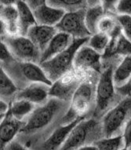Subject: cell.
Returning <instances> with one entry per match:
<instances>
[{"mask_svg": "<svg viewBox=\"0 0 131 150\" xmlns=\"http://www.w3.org/2000/svg\"><path fill=\"white\" fill-rule=\"evenodd\" d=\"M19 69L23 78L31 83H42L52 86L53 83L47 77L39 64L32 62H20Z\"/></svg>", "mask_w": 131, "mask_h": 150, "instance_id": "cell-17", "label": "cell"}, {"mask_svg": "<svg viewBox=\"0 0 131 150\" xmlns=\"http://www.w3.org/2000/svg\"><path fill=\"white\" fill-rule=\"evenodd\" d=\"M117 5H118V1H112V0L101 1L102 8L104 10L105 15L117 16Z\"/></svg>", "mask_w": 131, "mask_h": 150, "instance_id": "cell-31", "label": "cell"}, {"mask_svg": "<svg viewBox=\"0 0 131 150\" xmlns=\"http://www.w3.org/2000/svg\"><path fill=\"white\" fill-rule=\"evenodd\" d=\"M74 40V38H72L71 35L66 33L61 32H57V35L50 41L46 49L42 53L40 63L51 59L68 49L72 46Z\"/></svg>", "mask_w": 131, "mask_h": 150, "instance_id": "cell-15", "label": "cell"}, {"mask_svg": "<svg viewBox=\"0 0 131 150\" xmlns=\"http://www.w3.org/2000/svg\"><path fill=\"white\" fill-rule=\"evenodd\" d=\"M25 2H26L27 6H29L30 9L33 12L37 10V9H39L45 3V1H42V0H41V1H39V0H30V1H25Z\"/></svg>", "mask_w": 131, "mask_h": 150, "instance_id": "cell-34", "label": "cell"}, {"mask_svg": "<svg viewBox=\"0 0 131 150\" xmlns=\"http://www.w3.org/2000/svg\"><path fill=\"white\" fill-rule=\"evenodd\" d=\"M4 42L9 47L13 57L20 62L39 64L42 53L27 36L17 35L6 37Z\"/></svg>", "mask_w": 131, "mask_h": 150, "instance_id": "cell-8", "label": "cell"}, {"mask_svg": "<svg viewBox=\"0 0 131 150\" xmlns=\"http://www.w3.org/2000/svg\"><path fill=\"white\" fill-rule=\"evenodd\" d=\"M89 39L87 40H77L75 39L72 46L58 54L51 59L40 63V66L44 70L47 77L50 81L54 83L57 79L61 78L74 69V59L78 50L86 44Z\"/></svg>", "mask_w": 131, "mask_h": 150, "instance_id": "cell-5", "label": "cell"}, {"mask_svg": "<svg viewBox=\"0 0 131 150\" xmlns=\"http://www.w3.org/2000/svg\"><path fill=\"white\" fill-rule=\"evenodd\" d=\"M50 86L42 83H31L18 91L16 99L25 100L39 106L46 103L50 98Z\"/></svg>", "mask_w": 131, "mask_h": 150, "instance_id": "cell-11", "label": "cell"}, {"mask_svg": "<svg viewBox=\"0 0 131 150\" xmlns=\"http://www.w3.org/2000/svg\"><path fill=\"white\" fill-rule=\"evenodd\" d=\"M25 121L13 118L7 112L0 121V149L7 147L22 130Z\"/></svg>", "mask_w": 131, "mask_h": 150, "instance_id": "cell-12", "label": "cell"}, {"mask_svg": "<svg viewBox=\"0 0 131 150\" xmlns=\"http://www.w3.org/2000/svg\"><path fill=\"white\" fill-rule=\"evenodd\" d=\"M6 34H8L6 26L5 23L3 22V21L0 18V38L6 36Z\"/></svg>", "mask_w": 131, "mask_h": 150, "instance_id": "cell-37", "label": "cell"}, {"mask_svg": "<svg viewBox=\"0 0 131 150\" xmlns=\"http://www.w3.org/2000/svg\"><path fill=\"white\" fill-rule=\"evenodd\" d=\"M74 69L100 74L103 69L102 55L90 48L87 43L82 45L75 54Z\"/></svg>", "mask_w": 131, "mask_h": 150, "instance_id": "cell-10", "label": "cell"}, {"mask_svg": "<svg viewBox=\"0 0 131 150\" xmlns=\"http://www.w3.org/2000/svg\"><path fill=\"white\" fill-rule=\"evenodd\" d=\"M117 18L121 27L122 33L127 40L131 42V17L118 16Z\"/></svg>", "mask_w": 131, "mask_h": 150, "instance_id": "cell-28", "label": "cell"}, {"mask_svg": "<svg viewBox=\"0 0 131 150\" xmlns=\"http://www.w3.org/2000/svg\"><path fill=\"white\" fill-rule=\"evenodd\" d=\"M104 138L101 120L94 117L84 119L75 127L60 150H77L87 145H94Z\"/></svg>", "mask_w": 131, "mask_h": 150, "instance_id": "cell-4", "label": "cell"}, {"mask_svg": "<svg viewBox=\"0 0 131 150\" xmlns=\"http://www.w3.org/2000/svg\"><path fill=\"white\" fill-rule=\"evenodd\" d=\"M116 91L123 98L131 97V77L127 80L126 83L120 87L116 88Z\"/></svg>", "mask_w": 131, "mask_h": 150, "instance_id": "cell-33", "label": "cell"}, {"mask_svg": "<svg viewBox=\"0 0 131 150\" xmlns=\"http://www.w3.org/2000/svg\"><path fill=\"white\" fill-rule=\"evenodd\" d=\"M14 3L0 5V18L5 23L9 35H20V25L18 9Z\"/></svg>", "mask_w": 131, "mask_h": 150, "instance_id": "cell-18", "label": "cell"}, {"mask_svg": "<svg viewBox=\"0 0 131 150\" xmlns=\"http://www.w3.org/2000/svg\"><path fill=\"white\" fill-rule=\"evenodd\" d=\"M98 78L99 73L94 72L77 89L61 124H68L79 118L93 117L96 107V90Z\"/></svg>", "mask_w": 131, "mask_h": 150, "instance_id": "cell-3", "label": "cell"}, {"mask_svg": "<svg viewBox=\"0 0 131 150\" xmlns=\"http://www.w3.org/2000/svg\"><path fill=\"white\" fill-rule=\"evenodd\" d=\"M130 150H131V149H130Z\"/></svg>", "mask_w": 131, "mask_h": 150, "instance_id": "cell-40", "label": "cell"}, {"mask_svg": "<svg viewBox=\"0 0 131 150\" xmlns=\"http://www.w3.org/2000/svg\"><path fill=\"white\" fill-rule=\"evenodd\" d=\"M57 32L58 31L56 27L35 25L30 28L26 36L42 53Z\"/></svg>", "mask_w": 131, "mask_h": 150, "instance_id": "cell-14", "label": "cell"}, {"mask_svg": "<svg viewBox=\"0 0 131 150\" xmlns=\"http://www.w3.org/2000/svg\"><path fill=\"white\" fill-rule=\"evenodd\" d=\"M15 5L18 11L20 35L26 36L30 28L37 25L35 15L25 1H16Z\"/></svg>", "mask_w": 131, "mask_h": 150, "instance_id": "cell-19", "label": "cell"}, {"mask_svg": "<svg viewBox=\"0 0 131 150\" xmlns=\"http://www.w3.org/2000/svg\"><path fill=\"white\" fill-rule=\"evenodd\" d=\"M18 93V86L7 72L0 67V95L10 97Z\"/></svg>", "mask_w": 131, "mask_h": 150, "instance_id": "cell-26", "label": "cell"}, {"mask_svg": "<svg viewBox=\"0 0 131 150\" xmlns=\"http://www.w3.org/2000/svg\"><path fill=\"white\" fill-rule=\"evenodd\" d=\"M104 12L101 6V1L98 5L88 7L86 10L85 22L90 35L97 33V28L100 21L104 16Z\"/></svg>", "mask_w": 131, "mask_h": 150, "instance_id": "cell-20", "label": "cell"}, {"mask_svg": "<svg viewBox=\"0 0 131 150\" xmlns=\"http://www.w3.org/2000/svg\"><path fill=\"white\" fill-rule=\"evenodd\" d=\"M9 107L10 106L8 105L5 101L2 100V99H0V117L3 118V116L7 113L8 110H9Z\"/></svg>", "mask_w": 131, "mask_h": 150, "instance_id": "cell-36", "label": "cell"}, {"mask_svg": "<svg viewBox=\"0 0 131 150\" xmlns=\"http://www.w3.org/2000/svg\"><path fill=\"white\" fill-rule=\"evenodd\" d=\"M98 150H122L125 147L123 136L113 138H104L94 144Z\"/></svg>", "mask_w": 131, "mask_h": 150, "instance_id": "cell-27", "label": "cell"}, {"mask_svg": "<svg viewBox=\"0 0 131 150\" xmlns=\"http://www.w3.org/2000/svg\"><path fill=\"white\" fill-rule=\"evenodd\" d=\"M33 13L37 25L50 27H56L65 14L63 10L48 5L46 1Z\"/></svg>", "mask_w": 131, "mask_h": 150, "instance_id": "cell-16", "label": "cell"}, {"mask_svg": "<svg viewBox=\"0 0 131 150\" xmlns=\"http://www.w3.org/2000/svg\"><path fill=\"white\" fill-rule=\"evenodd\" d=\"M131 77V55L123 57L114 70V83L116 88L120 87Z\"/></svg>", "mask_w": 131, "mask_h": 150, "instance_id": "cell-21", "label": "cell"}, {"mask_svg": "<svg viewBox=\"0 0 131 150\" xmlns=\"http://www.w3.org/2000/svg\"><path fill=\"white\" fill-rule=\"evenodd\" d=\"M8 150H29L27 149V148L21 145L20 142L13 141V142H11L10 145L7 146Z\"/></svg>", "mask_w": 131, "mask_h": 150, "instance_id": "cell-35", "label": "cell"}, {"mask_svg": "<svg viewBox=\"0 0 131 150\" xmlns=\"http://www.w3.org/2000/svg\"><path fill=\"white\" fill-rule=\"evenodd\" d=\"M86 10L65 13L61 21L56 26L57 31L66 33L77 40L89 39L91 35L87 29L85 22Z\"/></svg>", "mask_w": 131, "mask_h": 150, "instance_id": "cell-9", "label": "cell"}, {"mask_svg": "<svg viewBox=\"0 0 131 150\" xmlns=\"http://www.w3.org/2000/svg\"><path fill=\"white\" fill-rule=\"evenodd\" d=\"M87 118H79L68 124H61L44 141L42 149L44 150H60L67 141L68 136L74 127L82 120Z\"/></svg>", "mask_w": 131, "mask_h": 150, "instance_id": "cell-13", "label": "cell"}, {"mask_svg": "<svg viewBox=\"0 0 131 150\" xmlns=\"http://www.w3.org/2000/svg\"><path fill=\"white\" fill-rule=\"evenodd\" d=\"M110 41H111V38L108 35L101 32H97L89 37L87 44L90 48L103 56L106 51L107 48L108 47Z\"/></svg>", "mask_w": 131, "mask_h": 150, "instance_id": "cell-25", "label": "cell"}, {"mask_svg": "<svg viewBox=\"0 0 131 150\" xmlns=\"http://www.w3.org/2000/svg\"><path fill=\"white\" fill-rule=\"evenodd\" d=\"M117 17L118 16L104 15L98 25L97 32L107 35L110 38L122 33L121 27Z\"/></svg>", "mask_w": 131, "mask_h": 150, "instance_id": "cell-23", "label": "cell"}, {"mask_svg": "<svg viewBox=\"0 0 131 150\" xmlns=\"http://www.w3.org/2000/svg\"><path fill=\"white\" fill-rule=\"evenodd\" d=\"M123 58L113 57L102 60L103 69L99 74L96 90V107L93 117L98 120L101 118L123 98L119 95L115 86L113 79L114 70Z\"/></svg>", "mask_w": 131, "mask_h": 150, "instance_id": "cell-1", "label": "cell"}, {"mask_svg": "<svg viewBox=\"0 0 131 150\" xmlns=\"http://www.w3.org/2000/svg\"><path fill=\"white\" fill-rule=\"evenodd\" d=\"M131 117V97L123 98L101 118L104 138L122 135L126 123Z\"/></svg>", "mask_w": 131, "mask_h": 150, "instance_id": "cell-6", "label": "cell"}, {"mask_svg": "<svg viewBox=\"0 0 131 150\" xmlns=\"http://www.w3.org/2000/svg\"><path fill=\"white\" fill-rule=\"evenodd\" d=\"M94 72H86L73 69L57 81L53 83L50 89V98L70 103L77 89Z\"/></svg>", "mask_w": 131, "mask_h": 150, "instance_id": "cell-7", "label": "cell"}, {"mask_svg": "<svg viewBox=\"0 0 131 150\" xmlns=\"http://www.w3.org/2000/svg\"><path fill=\"white\" fill-rule=\"evenodd\" d=\"M69 105V102L50 98L46 103L36 106L35 110L25 121V126L20 132L30 134L42 131L54 124L60 126L68 111Z\"/></svg>", "mask_w": 131, "mask_h": 150, "instance_id": "cell-2", "label": "cell"}, {"mask_svg": "<svg viewBox=\"0 0 131 150\" xmlns=\"http://www.w3.org/2000/svg\"><path fill=\"white\" fill-rule=\"evenodd\" d=\"M0 121H1V120H0Z\"/></svg>", "mask_w": 131, "mask_h": 150, "instance_id": "cell-41", "label": "cell"}, {"mask_svg": "<svg viewBox=\"0 0 131 150\" xmlns=\"http://www.w3.org/2000/svg\"><path fill=\"white\" fill-rule=\"evenodd\" d=\"M77 150H98V149H97V148H96V145H87V146H84V147H82Z\"/></svg>", "mask_w": 131, "mask_h": 150, "instance_id": "cell-38", "label": "cell"}, {"mask_svg": "<svg viewBox=\"0 0 131 150\" xmlns=\"http://www.w3.org/2000/svg\"><path fill=\"white\" fill-rule=\"evenodd\" d=\"M48 5L63 10L64 13L75 12L87 9V0H49Z\"/></svg>", "mask_w": 131, "mask_h": 150, "instance_id": "cell-24", "label": "cell"}, {"mask_svg": "<svg viewBox=\"0 0 131 150\" xmlns=\"http://www.w3.org/2000/svg\"><path fill=\"white\" fill-rule=\"evenodd\" d=\"M35 108L36 105L29 101L16 99L9 107L8 112L16 120L24 121V119L28 117Z\"/></svg>", "mask_w": 131, "mask_h": 150, "instance_id": "cell-22", "label": "cell"}, {"mask_svg": "<svg viewBox=\"0 0 131 150\" xmlns=\"http://www.w3.org/2000/svg\"><path fill=\"white\" fill-rule=\"evenodd\" d=\"M122 150H130V149H126V148H124L123 149H122Z\"/></svg>", "mask_w": 131, "mask_h": 150, "instance_id": "cell-39", "label": "cell"}, {"mask_svg": "<svg viewBox=\"0 0 131 150\" xmlns=\"http://www.w3.org/2000/svg\"><path fill=\"white\" fill-rule=\"evenodd\" d=\"M13 58L7 45L4 41L0 40V62L8 63L13 61Z\"/></svg>", "mask_w": 131, "mask_h": 150, "instance_id": "cell-30", "label": "cell"}, {"mask_svg": "<svg viewBox=\"0 0 131 150\" xmlns=\"http://www.w3.org/2000/svg\"><path fill=\"white\" fill-rule=\"evenodd\" d=\"M117 16H128L131 17V0L118 1Z\"/></svg>", "mask_w": 131, "mask_h": 150, "instance_id": "cell-29", "label": "cell"}, {"mask_svg": "<svg viewBox=\"0 0 131 150\" xmlns=\"http://www.w3.org/2000/svg\"><path fill=\"white\" fill-rule=\"evenodd\" d=\"M122 136L125 143V147L128 149H131V117L126 123Z\"/></svg>", "mask_w": 131, "mask_h": 150, "instance_id": "cell-32", "label": "cell"}]
</instances>
